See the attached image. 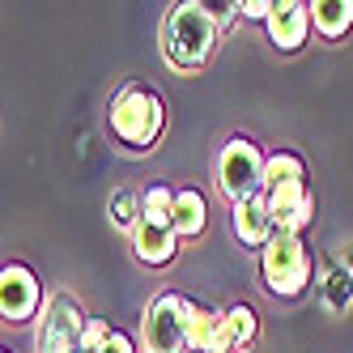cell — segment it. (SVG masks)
I'll list each match as a JSON object with an SVG mask.
<instances>
[{
  "label": "cell",
  "mask_w": 353,
  "mask_h": 353,
  "mask_svg": "<svg viewBox=\"0 0 353 353\" xmlns=\"http://www.w3.org/2000/svg\"><path fill=\"white\" fill-rule=\"evenodd\" d=\"M217 34L221 26L209 13V5H200V0L170 5L162 17V56L170 68H200V64H209Z\"/></svg>",
  "instance_id": "obj_1"
},
{
  "label": "cell",
  "mask_w": 353,
  "mask_h": 353,
  "mask_svg": "<svg viewBox=\"0 0 353 353\" xmlns=\"http://www.w3.org/2000/svg\"><path fill=\"white\" fill-rule=\"evenodd\" d=\"M107 119H111V132H115L119 145L154 149V141L162 137V123H166V107L149 85H123L111 98V115Z\"/></svg>",
  "instance_id": "obj_2"
},
{
  "label": "cell",
  "mask_w": 353,
  "mask_h": 353,
  "mask_svg": "<svg viewBox=\"0 0 353 353\" xmlns=\"http://www.w3.org/2000/svg\"><path fill=\"white\" fill-rule=\"evenodd\" d=\"M264 170H268V158L264 149L251 141V137H234L221 145L217 154V188L225 192L230 209L243 205L251 196H264Z\"/></svg>",
  "instance_id": "obj_3"
},
{
  "label": "cell",
  "mask_w": 353,
  "mask_h": 353,
  "mask_svg": "<svg viewBox=\"0 0 353 353\" xmlns=\"http://www.w3.org/2000/svg\"><path fill=\"white\" fill-rule=\"evenodd\" d=\"M260 268H264V285L276 298H298L311 285V256L302 247V234L276 230L268 239V247L260 251Z\"/></svg>",
  "instance_id": "obj_4"
},
{
  "label": "cell",
  "mask_w": 353,
  "mask_h": 353,
  "mask_svg": "<svg viewBox=\"0 0 353 353\" xmlns=\"http://www.w3.org/2000/svg\"><path fill=\"white\" fill-rule=\"evenodd\" d=\"M264 200L276 217V230H290V221L298 217V209L311 200L307 192V166L298 154H272L268 170H264Z\"/></svg>",
  "instance_id": "obj_5"
},
{
  "label": "cell",
  "mask_w": 353,
  "mask_h": 353,
  "mask_svg": "<svg viewBox=\"0 0 353 353\" xmlns=\"http://www.w3.org/2000/svg\"><path fill=\"white\" fill-rule=\"evenodd\" d=\"M188 315H192V298L174 290L158 294L141 323L145 353H188Z\"/></svg>",
  "instance_id": "obj_6"
},
{
  "label": "cell",
  "mask_w": 353,
  "mask_h": 353,
  "mask_svg": "<svg viewBox=\"0 0 353 353\" xmlns=\"http://www.w3.org/2000/svg\"><path fill=\"white\" fill-rule=\"evenodd\" d=\"M85 315L68 294H52L43 302V323H39V353H81Z\"/></svg>",
  "instance_id": "obj_7"
},
{
  "label": "cell",
  "mask_w": 353,
  "mask_h": 353,
  "mask_svg": "<svg viewBox=\"0 0 353 353\" xmlns=\"http://www.w3.org/2000/svg\"><path fill=\"white\" fill-rule=\"evenodd\" d=\"M43 302V290L26 264H5L0 268V315L9 323H26Z\"/></svg>",
  "instance_id": "obj_8"
},
{
  "label": "cell",
  "mask_w": 353,
  "mask_h": 353,
  "mask_svg": "<svg viewBox=\"0 0 353 353\" xmlns=\"http://www.w3.org/2000/svg\"><path fill=\"white\" fill-rule=\"evenodd\" d=\"M264 26H268V39L276 52H298L311 34V5H302V0H276L272 17Z\"/></svg>",
  "instance_id": "obj_9"
},
{
  "label": "cell",
  "mask_w": 353,
  "mask_h": 353,
  "mask_svg": "<svg viewBox=\"0 0 353 353\" xmlns=\"http://www.w3.org/2000/svg\"><path fill=\"white\" fill-rule=\"evenodd\" d=\"M230 225H234V239L247 251H264L268 239L276 234V217H272L264 196H251V200H243V205H234L230 209Z\"/></svg>",
  "instance_id": "obj_10"
},
{
  "label": "cell",
  "mask_w": 353,
  "mask_h": 353,
  "mask_svg": "<svg viewBox=\"0 0 353 353\" xmlns=\"http://www.w3.org/2000/svg\"><path fill=\"white\" fill-rule=\"evenodd\" d=\"M188 353H234L230 336H225V311L196 307L188 315Z\"/></svg>",
  "instance_id": "obj_11"
},
{
  "label": "cell",
  "mask_w": 353,
  "mask_h": 353,
  "mask_svg": "<svg viewBox=\"0 0 353 353\" xmlns=\"http://www.w3.org/2000/svg\"><path fill=\"white\" fill-rule=\"evenodd\" d=\"M132 251L141 264H170L174 251H179V234H174V225H158V221H145L132 230Z\"/></svg>",
  "instance_id": "obj_12"
},
{
  "label": "cell",
  "mask_w": 353,
  "mask_h": 353,
  "mask_svg": "<svg viewBox=\"0 0 353 353\" xmlns=\"http://www.w3.org/2000/svg\"><path fill=\"white\" fill-rule=\"evenodd\" d=\"M205 221H209L205 196H200L196 188H183L179 196H174V234L196 239V234H205Z\"/></svg>",
  "instance_id": "obj_13"
},
{
  "label": "cell",
  "mask_w": 353,
  "mask_h": 353,
  "mask_svg": "<svg viewBox=\"0 0 353 353\" xmlns=\"http://www.w3.org/2000/svg\"><path fill=\"white\" fill-rule=\"evenodd\" d=\"M311 26L323 39H341L353 26V0H315L311 5Z\"/></svg>",
  "instance_id": "obj_14"
},
{
  "label": "cell",
  "mask_w": 353,
  "mask_h": 353,
  "mask_svg": "<svg viewBox=\"0 0 353 353\" xmlns=\"http://www.w3.org/2000/svg\"><path fill=\"white\" fill-rule=\"evenodd\" d=\"M256 327H260V319H256V311H251L247 302H239V307L225 311V336H230L234 353H243L251 341H256Z\"/></svg>",
  "instance_id": "obj_15"
},
{
  "label": "cell",
  "mask_w": 353,
  "mask_h": 353,
  "mask_svg": "<svg viewBox=\"0 0 353 353\" xmlns=\"http://www.w3.org/2000/svg\"><path fill=\"white\" fill-rule=\"evenodd\" d=\"M107 213H111V225H119V230H137L141 225V213H145V200L137 196V192H128V188H119L111 200H107Z\"/></svg>",
  "instance_id": "obj_16"
},
{
  "label": "cell",
  "mask_w": 353,
  "mask_h": 353,
  "mask_svg": "<svg viewBox=\"0 0 353 353\" xmlns=\"http://www.w3.org/2000/svg\"><path fill=\"white\" fill-rule=\"evenodd\" d=\"M174 196L179 192H170L166 183H154L141 200H145V221H158V225H174Z\"/></svg>",
  "instance_id": "obj_17"
},
{
  "label": "cell",
  "mask_w": 353,
  "mask_h": 353,
  "mask_svg": "<svg viewBox=\"0 0 353 353\" xmlns=\"http://www.w3.org/2000/svg\"><path fill=\"white\" fill-rule=\"evenodd\" d=\"M111 336H115V327H111V323L90 319V323H85V332H81V353H103V349L111 345Z\"/></svg>",
  "instance_id": "obj_18"
},
{
  "label": "cell",
  "mask_w": 353,
  "mask_h": 353,
  "mask_svg": "<svg viewBox=\"0 0 353 353\" xmlns=\"http://www.w3.org/2000/svg\"><path fill=\"white\" fill-rule=\"evenodd\" d=\"M272 5H276V0H247V5H243V17L268 21V17H272Z\"/></svg>",
  "instance_id": "obj_19"
},
{
  "label": "cell",
  "mask_w": 353,
  "mask_h": 353,
  "mask_svg": "<svg viewBox=\"0 0 353 353\" xmlns=\"http://www.w3.org/2000/svg\"><path fill=\"white\" fill-rule=\"evenodd\" d=\"M209 13L217 17V26H225V21H230L234 13H243V5H225V0H221V5H209Z\"/></svg>",
  "instance_id": "obj_20"
},
{
  "label": "cell",
  "mask_w": 353,
  "mask_h": 353,
  "mask_svg": "<svg viewBox=\"0 0 353 353\" xmlns=\"http://www.w3.org/2000/svg\"><path fill=\"white\" fill-rule=\"evenodd\" d=\"M103 353H137V345H132L128 336H123V332H115V336H111V345H107Z\"/></svg>",
  "instance_id": "obj_21"
}]
</instances>
